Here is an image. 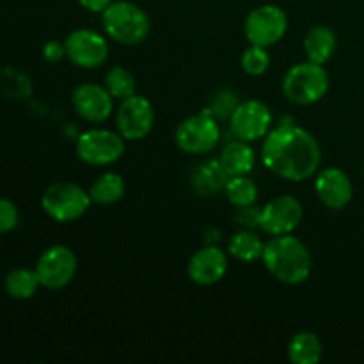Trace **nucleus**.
Segmentation results:
<instances>
[{"label": "nucleus", "mask_w": 364, "mask_h": 364, "mask_svg": "<svg viewBox=\"0 0 364 364\" xmlns=\"http://www.w3.org/2000/svg\"><path fill=\"white\" fill-rule=\"evenodd\" d=\"M262 162L276 176L301 183L320 169L322 148L311 132L281 121L263 139Z\"/></svg>", "instance_id": "1"}, {"label": "nucleus", "mask_w": 364, "mask_h": 364, "mask_svg": "<svg viewBox=\"0 0 364 364\" xmlns=\"http://www.w3.org/2000/svg\"><path fill=\"white\" fill-rule=\"evenodd\" d=\"M262 262L274 279L290 287L306 283L313 270L311 251L291 233L270 237V240L265 242Z\"/></svg>", "instance_id": "2"}, {"label": "nucleus", "mask_w": 364, "mask_h": 364, "mask_svg": "<svg viewBox=\"0 0 364 364\" xmlns=\"http://www.w3.org/2000/svg\"><path fill=\"white\" fill-rule=\"evenodd\" d=\"M103 32L114 43L134 46L144 41L151 32V20L139 4L114 0L102 13Z\"/></svg>", "instance_id": "3"}, {"label": "nucleus", "mask_w": 364, "mask_h": 364, "mask_svg": "<svg viewBox=\"0 0 364 364\" xmlns=\"http://www.w3.org/2000/svg\"><path fill=\"white\" fill-rule=\"evenodd\" d=\"M329 85L331 78L326 66L306 59L287 71L281 89L284 98L294 105H313L326 98Z\"/></svg>", "instance_id": "4"}, {"label": "nucleus", "mask_w": 364, "mask_h": 364, "mask_svg": "<svg viewBox=\"0 0 364 364\" xmlns=\"http://www.w3.org/2000/svg\"><path fill=\"white\" fill-rule=\"evenodd\" d=\"M92 205L89 191L73 181H55L41 196V208L55 223H73Z\"/></svg>", "instance_id": "5"}, {"label": "nucleus", "mask_w": 364, "mask_h": 364, "mask_svg": "<svg viewBox=\"0 0 364 364\" xmlns=\"http://www.w3.org/2000/svg\"><path fill=\"white\" fill-rule=\"evenodd\" d=\"M220 137V123L208 110L185 117L174 132V142L180 151L194 156H203L213 151L219 146Z\"/></svg>", "instance_id": "6"}, {"label": "nucleus", "mask_w": 364, "mask_h": 364, "mask_svg": "<svg viewBox=\"0 0 364 364\" xmlns=\"http://www.w3.org/2000/svg\"><path fill=\"white\" fill-rule=\"evenodd\" d=\"M127 149V141L117 130L89 128L77 137L75 151L84 164L92 167H105L116 164Z\"/></svg>", "instance_id": "7"}, {"label": "nucleus", "mask_w": 364, "mask_h": 364, "mask_svg": "<svg viewBox=\"0 0 364 364\" xmlns=\"http://www.w3.org/2000/svg\"><path fill=\"white\" fill-rule=\"evenodd\" d=\"M288 32V14L276 4H263L249 11L244 20V34L249 45L270 48Z\"/></svg>", "instance_id": "8"}, {"label": "nucleus", "mask_w": 364, "mask_h": 364, "mask_svg": "<svg viewBox=\"0 0 364 364\" xmlns=\"http://www.w3.org/2000/svg\"><path fill=\"white\" fill-rule=\"evenodd\" d=\"M66 59L82 70H96L109 59V38L95 28H75L64 39Z\"/></svg>", "instance_id": "9"}, {"label": "nucleus", "mask_w": 364, "mask_h": 364, "mask_svg": "<svg viewBox=\"0 0 364 364\" xmlns=\"http://www.w3.org/2000/svg\"><path fill=\"white\" fill-rule=\"evenodd\" d=\"M34 269L43 288L60 290L75 279L78 259L73 249L63 244H55L41 252Z\"/></svg>", "instance_id": "10"}, {"label": "nucleus", "mask_w": 364, "mask_h": 364, "mask_svg": "<svg viewBox=\"0 0 364 364\" xmlns=\"http://www.w3.org/2000/svg\"><path fill=\"white\" fill-rule=\"evenodd\" d=\"M274 116L270 107L262 100H244L233 116L230 117V134L233 139L245 142H255L265 139L272 130Z\"/></svg>", "instance_id": "11"}, {"label": "nucleus", "mask_w": 364, "mask_h": 364, "mask_svg": "<svg viewBox=\"0 0 364 364\" xmlns=\"http://www.w3.org/2000/svg\"><path fill=\"white\" fill-rule=\"evenodd\" d=\"M117 132L127 142L142 141L155 127V109L142 95H134L123 100L116 112Z\"/></svg>", "instance_id": "12"}, {"label": "nucleus", "mask_w": 364, "mask_h": 364, "mask_svg": "<svg viewBox=\"0 0 364 364\" xmlns=\"http://www.w3.org/2000/svg\"><path fill=\"white\" fill-rule=\"evenodd\" d=\"M302 217H304V208H302V203L295 196H276L265 206H262L259 230L269 235V237L290 235L297 230Z\"/></svg>", "instance_id": "13"}, {"label": "nucleus", "mask_w": 364, "mask_h": 364, "mask_svg": "<svg viewBox=\"0 0 364 364\" xmlns=\"http://www.w3.org/2000/svg\"><path fill=\"white\" fill-rule=\"evenodd\" d=\"M71 107L87 123H105L114 112V98L105 85L84 82L71 95Z\"/></svg>", "instance_id": "14"}, {"label": "nucleus", "mask_w": 364, "mask_h": 364, "mask_svg": "<svg viewBox=\"0 0 364 364\" xmlns=\"http://www.w3.org/2000/svg\"><path fill=\"white\" fill-rule=\"evenodd\" d=\"M230 267V258L219 245L206 244L191 256L187 265L188 279L199 287H213L224 279Z\"/></svg>", "instance_id": "15"}, {"label": "nucleus", "mask_w": 364, "mask_h": 364, "mask_svg": "<svg viewBox=\"0 0 364 364\" xmlns=\"http://www.w3.org/2000/svg\"><path fill=\"white\" fill-rule=\"evenodd\" d=\"M315 192L326 208L343 210L354 198V185L343 169L326 167L315 178Z\"/></svg>", "instance_id": "16"}, {"label": "nucleus", "mask_w": 364, "mask_h": 364, "mask_svg": "<svg viewBox=\"0 0 364 364\" xmlns=\"http://www.w3.org/2000/svg\"><path fill=\"white\" fill-rule=\"evenodd\" d=\"M230 176L220 166L219 159L206 160L198 164L191 173V187L201 198H212V196L224 192Z\"/></svg>", "instance_id": "17"}, {"label": "nucleus", "mask_w": 364, "mask_h": 364, "mask_svg": "<svg viewBox=\"0 0 364 364\" xmlns=\"http://www.w3.org/2000/svg\"><path fill=\"white\" fill-rule=\"evenodd\" d=\"M219 162L228 176H240V174H249L255 169L256 153L251 142L231 139L220 151Z\"/></svg>", "instance_id": "18"}, {"label": "nucleus", "mask_w": 364, "mask_h": 364, "mask_svg": "<svg viewBox=\"0 0 364 364\" xmlns=\"http://www.w3.org/2000/svg\"><path fill=\"white\" fill-rule=\"evenodd\" d=\"M338 48L336 32L327 25H315L304 36L306 59L318 64H327Z\"/></svg>", "instance_id": "19"}, {"label": "nucleus", "mask_w": 364, "mask_h": 364, "mask_svg": "<svg viewBox=\"0 0 364 364\" xmlns=\"http://www.w3.org/2000/svg\"><path fill=\"white\" fill-rule=\"evenodd\" d=\"M287 352L288 359L294 364H316L323 355V345L318 334L301 331L291 336Z\"/></svg>", "instance_id": "20"}, {"label": "nucleus", "mask_w": 364, "mask_h": 364, "mask_svg": "<svg viewBox=\"0 0 364 364\" xmlns=\"http://www.w3.org/2000/svg\"><path fill=\"white\" fill-rule=\"evenodd\" d=\"M127 192V183L124 178L119 173L114 171H107V173L100 174L89 187V196L95 205H116L117 201L124 198Z\"/></svg>", "instance_id": "21"}, {"label": "nucleus", "mask_w": 364, "mask_h": 364, "mask_svg": "<svg viewBox=\"0 0 364 364\" xmlns=\"http://www.w3.org/2000/svg\"><path fill=\"white\" fill-rule=\"evenodd\" d=\"M265 242L256 230H238L228 242V255L244 263H252L263 258Z\"/></svg>", "instance_id": "22"}, {"label": "nucleus", "mask_w": 364, "mask_h": 364, "mask_svg": "<svg viewBox=\"0 0 364 364\" xmlns=\"http://www.w3.org/2000/svg\"><path fill=\"white\" fill-rule=\"evenodd\" d=\"M41 287L38 272L36 269H13L4 279V288H6L7 295L16 301H27V299L34 297L38 288Z\"/></svg>", "instance_id": "23"}, {"label": "nucleus", "mask_w": 364, "mask_h": 364, "mask_svg": "<svg viewBox=\"0 0 364 364\" xmlns=\"http://www.w3.org/2000/svg\"><path fill=\"white\" fill-rule=\"evenodd\" d=\"M224 196L233 205L235 208L238 206L255 205L258 201V185L249 174H240V176H231L224 187Z\"/></svg>", "instance_id": "24"}, {"label": "nucleus", "mask_w": 364, "mask_h": 364, "mask_svg": "<svg viewBox=\"0 0 364 364\" xmlns=\"http://www.w3.org/2000/svg\"><path fill=\"white\" fill-rule=\"evenodd\" d=\"M105 89L114 100L123 102V100L137 95V82L130 70L123 66H112L105 75Z\"/></svg>", "instance_id": "25"}, {"label": "nucleus", "mask_w": 364, "mask_h": 364, "mask_svg": "<svg viewBox=\"0 0 364 364\" xmlns=\"http://www.w3.org/2000/svg\"><path fill=\"white\" fill-rule=\"evenodd\" d=\"M0 91L14 100H27L32 92L31 78L14 68L0 70Z\"/></svg>", "instance_id": "26"}, {"label": "nucleus", "mask_w": 364, "mask_h": 364, "mask_svg": "<svg viewBox=\"0 0 364 364\" xmlns=\"http://www.w3.org/2000/svg\"><path fill=\"white\" fill-rule=\"evenodd\" d=\"M240 105V98H238V92L231 87H223L212 95L210 98L208 107L205 110H208L217 121H230V117L233 116V112L237 110V107Z\"/></svg>", "instance_id": "27"}, {"label": "nucleus", "mask_w": 364, "mask_h": 364, "mask_svg": "<svg viewBox=\"0 0 364 364\" xmlns=\"http://www.w3.org/2000/svg\"><path fill=\"white\" fill-rule=\"evenodd\" d=\"M269 48L258 45H249L240 57V66L249 77H262L270 68Z\"/></svg>", "instance_id": "28"}, {"label": "nucleus", "mask_w": 364, "mask_h": 364, "mask_svg": "<svg viewBox=\"0 0 364 364\" xmlns=\"http://www.w3.org/2000/svg\"><path fill=\"white\" fill-rule=\"evenodd\" d=\"M20 224V212L16 205L6 198H0V237L16 230Z\"/></svg>", "instance_id": "29"}, {"label": "nucleus", "mask_w": 364, "mask_h": 364, "mask_svg": "<svg viewBox=\"0 0 364 364\" xmlns=\"http://www.w3.org/2000/svg\"><path fill=\"white\" fill-rule=\"evenodd\" d=\"M235 223L242 230H259V224H262V208L256 206V203L249 206H238V208H235Z\"/></svg>", "instance_id": "30"}, {"label": "nucleus", "mask_w": 364, "mask_h": 364, "mask_svg": "<svg viewBox=\"0 0 364 364\" xmlns=\"http://www.w3.org/2000/svg\"><path fill=\"white\" fill-rule=\"evenodd\" d=\"M41 55L46 63L57 64L66 57V45L64 41H57V39H50V41L45 43L41 50Z\"/></svg>", "instance_id": "31"}, {"label": "nucleus", "mask_w": 364, "mask_h": 364, "mask_svg": "<svg viewBox=\"0 0 364 364\" xmlns=\"http://www.w3.org/2000/svg\"><path fill=\"white\" fill-rule=\"evenodd\" d=\"M112 2L114 0H78L80 7H84V9L89 11V13H96V14L98 13L102 14Z\"/></svg>", "instance_id": "32"}, {"label": "nucleus", "mask_w": 364, "mask_h": 364, "mask_svg": "<svg viewBox=\"0 0 364 364\" xmlns=\"http://www.w3.org/2000/svg\"><path fill=\"white\" fill-rule=\"evenodd\" d=\"M363 169H364V164H363Z\"/></svg>", "instance_id": "33"}]
</instances>
